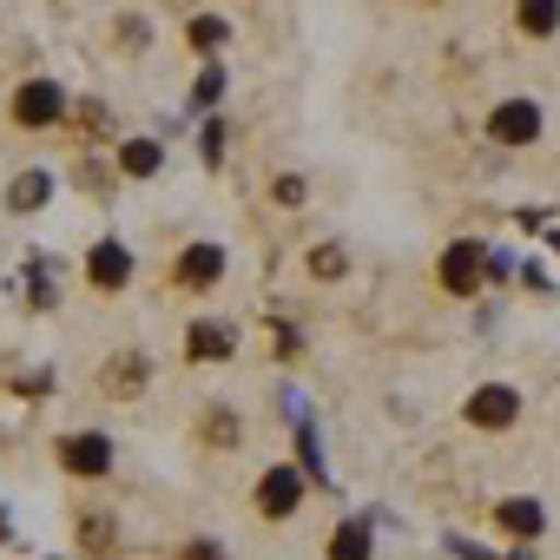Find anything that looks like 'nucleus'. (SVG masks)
Instances as JSON below:
<instances>
[{
    "instance_id": "nucleus-13",
    "label": "nucleus",
    "mask_w": 560,
    "mask_h": 560,
    "mask_svg": "<svg viewBox=\"0 0 560 560\" xmlns=\"http://www.w3.org/2000/svg\"><path fill=\"white\" fill-rule=\"evenodd\" d=\"M185 350H191L198 363H205V357H231V330H224V324H198V330L185 337Z\"/></svg>"
},
{
    "instance_id": "nucleus-2",
    "label": "nucleus",
    "mask_w": 560,
    "mask_h": 560,
    "mask_svg": "<svg viewBox=\"0 0 560 560\" xmlns=\"http://www.w3.org/2000/svg\"><path fill=\"white\" fill-rule=\"evenodd\" d=\"M60 468L80 475V481H93V475L113 468V442H106V435H67V442H60Z\"/></svg>"
},
{
    "instance_id": "nucleus-1",
    "label": "nucleus",
    "mask_w": 560,
    "mask_h": 560,
    "mask_svg": "<svg viewBox=\"0 0 560 560\" xmlns=\"http://www.w3.org/2000/svg\"><path fill=\"white\" fill-rule=\"evenodd\" d=\"M468 422L488 429V435H494V429H514V422H521V389H508V383L475 389V396H468Z\"/></svg>"
},
{
    "instance_id": "nucleus-4",
    "label": "nucleus",
    "mask_w": 560,
    "mask_h": 560,
    "mask_svg": "<svg viewBox=\"0 0 560 560\" xmlns=\"http://www.w3.org/2000/svg\"><path fill=\"white\" fill-rule=\"evenodd\" d=\"M60 113H67V93H60L54 80H34V86L14 93V119H21V126H54Z\"/></svg>"
},
{
    "instance_id": "nucleus-7",
    "label": "nucleus",
    "mask_w": 560,
    "mask_h": 560,
    "mask_svg": "<svg viewBox=\"0 0 560 560\" xmlns=\"http://www.w3.org/2000/svg\"><path fill=\"white\" fill-rule=\"evenodd\" d=\"M442 284H448V291H475V284H481V244H448Z\"/></svg>"
},
{
    "instance_id": "nucleus-18",
    "label": "nucleus",
    "mask_w": 560,
    "mask_h": 560,
    "mask_svg": "<svg viewBox=\"0 0 560 560\" xmlns=\"http://www.w3.org/2000/svg\"><path fill=\"white\" fill-rule=\"evenodd\" d=\"M277 198H284V205H304V178H277Z\"/></svg>"
},
{
    "instance_id": "nucleus-6",
    "label": "nucleus",
    "mask_w": 560,
    "mask_h": 560,
    "mask_svg": "<svg viewBox=\"0 0 560 560\" xmlns=\"http://www.w3.org/2000/svg\"><path fill=\"white\" fill-rule=\"evenodd\" d=\"M86 277H93L100 291H119L126 277H132V250H126V244H113V237H106V244H93V257H86Z\"/></svg>"
},
{
    "instance_id": "nucleus-11",
    "label": "nucleus",
    "mask_w": 560,
    "mask_h": 560,
    "mask_svg": "<svg viewBox=\"0 0 560 560\" xmlns=\"http://www.w3.org/2000/svg\"><path fill=\"white\" fill-rule=\"evenodd\" d=\"M514 21H521V34H553L560 27V0H521V8H514Z\"/></svg>"
},
{
    "instance_id": "nucleus-16",
    "label": "nucleus",
    "mask_w": 560,
    "mask_h": 560,
    "mask_svg": "<svg viewBox=\"0 0 560 560\" xmlns=\"http://www.w3.org/2000/svg\"><path fill=\"white\" fill-rule=\"evenodd\" d=\"M311 270H317V277H343V250H337V244H317V250H311Z\"/></svg>"
},
{
    "instance_id": "nucleus-12",
    "label": "nucleus",
    "mask_w": 560,
    "mask_h": 560,
    "mask_svg": "<svg viewBox=\"0 0 560 560\" xmlns=\"http://www.w3.org/2000/svg\"><path fill=\"white\" fill-rule=\"evenodd\" d=\"M540 521H547V514H540V501H501V527H508V534L534 540V534H540Z\"/></svg>"
},
{
    "instance_id": "nucleus-3",
    "label": "nucleus",
    "mask_w": 560,
    "mask_h": 560,
    "mask_svg": "<svg viewBox=\"0 0 560 560\" xmlns=\"http://www.w3.org/2000/svg\"><path fill=\"white\" fill-rule=\"evenodd\" d=\"M298 501H304V475H298V468H270V475L257 481V508H264L270 521L298 514Z\"/></svg>"
},
{
    "instance_id": "nucleus-15",
    "label": "nucleus",
    "mask_w": 560,
    "mask_h": 560,
    "mask_svg": "<svg viewBox=\"0 0 560 560\" xmlns=\"http://www.w3.org/2000/svg\"><path fill=\"white\" fill-rule=\"evenodd\" d=\"M191 47H224V21L198 14V21H191Z\"/></svg>"
},
{
    "instance_id": "nucleus-17",
    "label": "nucleus",
    "mask_w": 560,
    "mask_h": 560,
    "mask_svg": "<svg viewBox=\"0 0 560 560\" xmlns=\"http://www.w3.org/2000/svg\"><path fill=\"white\" fill-rule=\"evenodd\" d=\"M218 86H224V73H218V67H211V73H198V106H211V100H218Z\"/></svg>"
},
{
    "instance_id": "nucleus-8",
    "label": "nucleus",
    "mask_w": 560,
    "mask_h": 560,
    "mask_svg": "<svg viewBox=\"0 0 560 560\" xmlns=\"http://www.w3.org/2000/svg\"><path fill=\"white\" fill-rule=\"evenodd\" d=\"M218 270H224V250H218V244H191V250L178 257V277H185V284H218Z\"/></svg>"
},
{
    "instance_id": "nucleus-9",
    "label": "nucleus",
    "mask_w": 560,
    "mask_h": 560,
    "mask_svg": "<svg viewBox=\"0 0 560 560\" xmlns=\"http://www.w3.org/2000/svg\"><path fill=\"white\" fill-rule=\"evenodd\" d=\"M47 198H54V178L47 172H21L14 191H8V211H40Z\"/></svg>"
},
{
    "instance_id": "nucleus-5",
    "label": "nucleus",
    "mask_w": 560,
    "mask_h": 560,
    "mask_svg": "<svg viewBox=\"0 0 560 560\" xmlns=\"http://www.w3.org/2000/svg\"><path fill=\"white\" fill-rule=\"evenodd\" d=\"M488 132H494L501 145H527V139L540 132V106H534V100H508V106H494Z\"/></svg>"
},
{
    "instance_id": "nucleus-10",
    "label": "nucleus",
    "mask_w": 560,
    "mask_h": 560,
    "mask_svg": "<svg viewBox=\"0 0 560 560\" xmlns=\"http://www.w3.org/2000/svg\"><path fill=\"white\" fill-rule=\"evenodd\" d=\"M370 553H376V540H370L363 521H343V527L330 534V560H370Z\"/></svg>"
},
{
    "instance_id": "nucleus-19",
    "label": "nucleus",
    "mask_w": 560,
    "mask_h": 560,
    "mask_svg": "<svg viewBox=\"0 0 560 560\" xmlns=\"http://www.w3.org/2000/svg\"><path fill=\"white\" fill-rule=\"evenodd\" d=\"M0 534H8V508H0Z\"/></svg>"
},
{
    "instance_id": "nucleus-14",
    "label": "nucleus",
    "mask_w": 560,
    "mask_h": 560,
    "mask_svg": "<svg viewBox=\"0 0 560 560\" xmlns=\"http://www.w3.org/2000/svg\"><path fill=\"white\" fill-rule=\"evenodd\" d=\"M159 159H165V152H159V139H132V145L119 152V165H126L132 178H152V172H159Z\"/></svg>"
}]
</instances>
